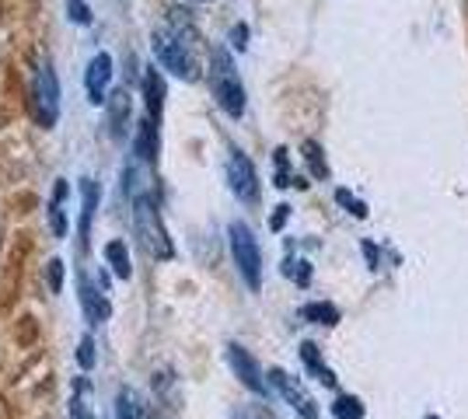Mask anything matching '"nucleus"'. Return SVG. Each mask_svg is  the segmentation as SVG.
Here are the masks:
<instances>
[{"instance_id":"c85d7f7f","label":"nucleus","mask_w":468,"mask_h":419,"mask_svg":"<svg viewBox=\"0 0 468 419\" xmlns=\"http://www.w3.org/2000/svg\"><path fill=\"white\" fill-rule=\"evenodd\" d=\"M241 419H276V416L266 409V405H249V409L241 413Z\"/></svg>"},{"instance_id":"ddd939ff","label":"nucleus","mask_w":468,"mask_h":419,"mask_svg":"<svg viewBox=\"0 0 468 419\" xmlns=\"http://www.w3.org/2000/svg\"><path fill=\"white\" fill-rule=\"evenodd\" d=\"M133 154H137V161H144V164H154L157 161V120H147L137 122V143H133Z\"/></svg>"},{"instance_id":"a878e982","label":"nucleus","mask_w":468,"mask_h":419,"mask_svg":"<svg viewBox=\"0 0 468 419\" xmlns=\"http://www.w3.org/2000/svg\"><path fill=\"white\" fill-rule=\"evenodd\" d=\"M46 277H49V290H53V294H59V290H63V259H53V262H49Z\"/></svg>"},{"instance_id":"cd10ccee","label":"nucleus","mask_w":468,"mask_h":419,"mask_svg":"<svg viewBox=\"0 0 468 419\" xmlns=\"http://www.w3.org/2000/svg\"><path fill=\"white\" fill-rule=\"evenodd\" d=\"M231 46L238 53H245V46H249V28L245 25H234L231 28Z\"/></svg>"},{"instance_id":"6e6552de","label":"nucleus","mask_w":468,"mask_h":419,"mask_svg":"<svg viewBox=\"0 0 468 419\" xmlns=\"http://www.w3.org/2000/svg\"><path fill=\"white\" fill-rule=\"evenodd\" d=\"M270 381H273V388L283 395V399L291 402V409L297 413L301 419H318V405H314V399L301 388V381L291 378L287 371H280V367H273L270 371Z\"/></svg>"},{"instance_id":"f257e3e1","label":"nucleus","mask_w":468,"mask_h":419,"mask_svg":"<svg viewBox=\"0 0 468 419\" xmlns=\"http://www.w3.org/2000/svg\"><path fill=\"white\" fill-rule=\"evenodd\" d=\"M151 46H154V57L157 63L172 74V78L178 80H196L199 78V63H196L193 57V39L189 36H182L178 28H172V25H161V28H154V36H151Z\"/></svg>"},{"instance_id":"1a4fd4ad","label":"nucleus","mask_w":468,"mask_h":419,"mask_svg":"<svg viewBox=\"0 0 468 419\" xmlns=\"http://www.w3.org/2000/svg\"><path fill=\"white\" fill-rule=\"evenodd\" d=\"M109 80H112V57L109 53H95L88 63V74H84V88H88V101L91 105H105L109 101Z\"/></svg>"},{"instance_id":"f03ea898","label":"nucleus","mask_w":468,"mask_h":419,"mask_svg":"<svg viewBox=\"0 0 468 419\" xmlns=\"http://www.w3.org/2000/svg\"><path fill=\"white\" fill-rule=\"evenodd\" d=\"M210 91H214L217 105L231 116V120H241L245 116V84L234 70L231 53L224 46H217L210 53Z\"/></svg>"},{"instance_id":"9d476101","label":"nucleus","mask_w":468,"mask_h":419,"mask_svg":"<svg viewBox=\"0 0 468 419\" xmlns=\"http://www.w3.org/2000/svg\"><path fill=\"white\" fill-rule=\"evenodd\" d=\"M144 105H147V116L161 122V112H165V80H161V70L147 67L144 74Z\"/></svg>"},{"instance_id":"423d86ee","label":"nucleus","mask_w":468,"mask_h":419,"mask_svg":"<svg viewBox=\"0 0 468 419\" xmlns=\"http://www.w3.org/2000/svg\"><path fill=\"white\" fill-rule=\"evenodd\" d=\"M228 185H231V193L238 200H259V175H255V164L249 161L245 151H231V158H228Z\"/></svg>"},{"instance_id":"4468645a","label":"nucleus","mask_w":468,"mask_h":419,"mask_svg":"<svg viewBox=\"0 0 468 419\" xmlns=\"http://www.w3.org/2000/svg\"><path fill=\"white\" fill-rule=\"evenodd\" d=\"M80 193H84V206H80V245L88 248V238H91V220H95L98 196H101V189H98V182L84 179Z\"/></svg>"},{"instance_id":"c756f323","label":"nucleus","mask_w":468,"mask_h":419,"mask_svg":"<svg viewBox=\"0 0 468 419\" xmlns=\"http://www.w3.org/2000/svg\"><path fill=\"white\" fill-rule=\"evenodd\" d=\"M364 256H367V262H371V269L381 266V259H378V245H374V241H364Z\"/></svg>"},{"instance_id":"0eeeda50","label":"nucleus","mask_w":468,"mask_h":419,"mask_svg":"<svg viewBox=\"0 0 468 419\" xmlns=\"http://www.w3.org/2000/svg\"><path fill=\"white\" fill-rule=\"evenodd\" d=\"M228 363H231L234 378L241 381L252 395H270V384H266V378H262V371H259V363L252 360V353L245 350V346H238V342H231L228 346Z\"/></svg>"},{"instance_id":"f8f14e48","label":"nucleus","mask_w":468,"mask_h":419,"mask_svg":"<svg viewBox=\"0 0 468 419\" xmlns=\"http://www.w3.org/2000/svg\"><path fill=\"white\" fill-rule=\"evenodd\" d=\"M67 196H70V185H67V179H59L53 185V196H49V227L57 238L67 235Z\"/></svg>"},{"instance_id":"b1692460","label":"nucleus","mask_w":468,"mask_h":419,"mask_svg":"<svg viewBox=\"0 0 468 419\" xmlns=\"http://www.w3.org/2000/svg\"><path fill=\"white\" fill-rule=\"evenodd\" d=\"M95 340H91V336H84V340H80V346H78V363L80 367H84V371H91V367H95Z\"/></svg>"},{"instance_id":"5701e85b","label":"nucleus","mask_w":468,"mask_h":419,"mask_svg":"<svg viewBox=\"0 0 468 419\" xmlns=\"http://www.w3.org/2000/svg\"><path fill=\"white\" fill-rule=\"evenodd\" d=\"M67 15L74 25H91V7L84 0H67Z\"/></svg>"},{"instance_id":"9b49d317","label":"nucleus","mask_w":468,"mask_h":419,"mask_svg":"<svg viewBox=\"0 0 468 419\" xmlns=\"http://www.w3.org/2000/svg\"><path fill=\"white\" fill-rule=\"evenodd\" d=\"M78 287H80V304H84V315H88V321H105L109 315H112V308H109L105 294L91 287V279L80 277Z\"/></svg>"},{"instance_id":"2eb2a0df","label":"nucleus","mask_w":468,"mask_h":419,"mask_svg":"<svg viewBox=\"0 0 468 419\" xmlns=\"http://www.w3.org/2000/svg\"><path fill=\"white\" fill-rule=\"evenodd\" d=\"M109 126H112V137H122V130H126V122H130V95L126 91H116V95H109Z\"/></svg>"},{"instance_id":"f3484780","label":"nucleus","mask_w":468,"mask_h":419,"mask_svg":"<svg viewBox=\"0 0 468 419\" xmlns=\"http://www.w3.org/2000/svg\"><path fill=\"white\" fill-rule=\"evenodd\" d=\"M301 319H308L312 325H325V329H332V325L339 321V308L329 304V300H312V304L301 308Z\"/></svg>"},{"instance_id":"20e7f679","label":"nucleus","mask_w":468,"mask_h":419,"mask_svg":"<svg viewBox=\"0 0 468 419\" xmlns=\"http://www.w3.org/2000/svg\"><path fill=\"white\" fill-rule=\"evenodd\" d=\"M228 238H231V256L241 279L252 290H259L262 287V252H259V241H255L252 227L241 224V220H234L231 227H228Z\"/></svg>"},{"instance_id":"39448f33","label":"nucleus","mask_w":468,"mask_h":419,"mask_svg":"<svg viewBox=\"0 0 468 419\" xmlns=\"http://www.w3.org/2000/svg\"><path fill=\"white\" fill-rule=\"evenodd\" d=\"M32 112L39 120L42 130H53L59 120V80L53 74L49 60L36 67V80H32Z\"/></svg>"},{"instance_id":"4be33fe9","label":"nucleus","mask_w":468,"mask_h":419,"mask_svg":"<svg viewBox=\"0 0 468 419\" xmlns=\"http://www.w3.org/2000/svg\"><path fill=\"white\" fill-rule=\"evenodd\" d=\"M276 185H280V189L293 185V179H291V161H287V151H283V147L276 151Z\"/></svg>"},{"instance_id":"bb28decb","label":"nucleus","mask_w":468,"mask_h":419,"mask_svg":"<svg viewBox=\"0 0 468 419\" xmlns=\"http://www.w3.org/2000/svg\"><path fill=\"white\" fill-rule=\"evenodd\" d=\"M283 273H287V277H293L297 283H308V277H312L308 262H293V259H287V266H283Z\"/></svg>"},{"instance_id":"7ed1b4c3","label":"nucleus","mask_w":468,"mask_h":419,"mask_svg":"<svg viewBox=\"0 0 468 419\" xmlns=\"http://www.w3.org/2000/svg\"><path fill=\"white\" fill-rule=\"evenodd\" d=\"M133 231H137V238L147 256L172 259V238H168V231L161 224V214H157V203L151 193L133 196Z\"/></svg>"},{"instance_id":"7c9ffc66","label":"nucleus","mask_w":468,"mask_h":419,"mask_svg":"<svg viewBox=\"0 0 468 419\" xmlns=\"http://www.w3.org/2000/svg\"><path fill=\"white\" fill-rule=\"evenodd\" d=\"M287 214H291V206H276V214H273V231H280V227H283V220H287Z\"/></svg>"},{"instance_id":"a211bd4d","label":"nucleus","mask_w":468,"mask_h":419,"mask_svg":"<svg viewBox=\"0 0 468 419\" xmlns=\"http://www.w3.org/2000/svg\"><path fill=\"white\" fill-rule=\"evenodd\" d=\"M105 259H109V266H112V273H116L119 279L133 277V266H130V248H126L122 241H109V245H105Z\"/></svg>"},{"instance_id":"aec40b11","label":"nucleus","mask_w":468,"mask_h":419,"mask_svg":"<svg viewBox=\"0 0 468 419\" xmlns=\"http://www.w3.org/2000/svg\"><path fill=\"white\" fill-rule=\"evenodd\" d=\"M304 161H308V168H312L314 179H329V164H325L322 147H318L314 140H304Z\"/></svg>"},{"instance_id":"dca6fc26","label":"nucleus","mask_w":468,"mask_h":419,"mask_svg":"<svg viewBox=\"0 0 468 419\" xmlns=\"http://www.w3.org/2000/svg\"><path fill=\"white\" fill-rule=\"evenodd\" d=\"M301 360H304V367L314 374V381H322V384H335V374H332L329 367H325V360L318 353V346L314 342H301Z\"/></svg>"},{"instance_id":"6ab92c4d","label":"nucleus","mask_w":468,"mask_h":419,"mask_svg":"<svg viewBox=\"0 0 468 419\" xmlns=\"http://www.w3.org/2000/svg\"><path fill=\"white\" fill-rule=\"evenodd\" d=\"M119 409H116V419H147L144 416V405L137 402V395L130 392V388H122L119 392V402H116Z\"/></svg>"},{"instance_id":"393cba45","label":"nucleus","mask_w":468,"mask_h":419,"mask_svg":"<svg viewBox=\"0 0 468 419\" xmlns=\"http://www.w3.org/2000/svg\"><path fill=\"white\" fill-rule=\"evenodd\" d=\"M335 200L343 203V206L350 210L353 217H360V220L367 217V206H364V203H360V200H353V196H350V193H346V189H339V193H335Z\"/></svg>"},{"instance_id":"412c9836","label":"nucleus","mask_w":468,"mask_h":419,"mask_svg":"<svg viewBox=\"0 0 468 419\" xmlns=\"http://www.w3.org/2000/svg\"><path fill=\"white\" fill-rule=\"evenodd\" d=\"M332 416L335 419H364V405H360V399H353V395H339V399L332 402Z\"/></svg>"}]
</instances>
